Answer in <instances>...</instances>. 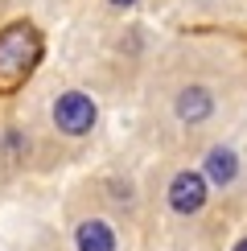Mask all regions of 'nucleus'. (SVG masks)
<instances>
[{
  "mask_svg": "<svg viewBox=\"0 0 247 251\" xmlns=\"http://www.w3.org/2000/svg\"><path fill=\"white\" fill-rule=\"evenodd\" d=\"M41 62V37L33 25H8L0 29V95L13 91L33 75V66Z\"/></svg>",
  "mask_w": 247,
  "mask_h": 251,
  "instance_id": "nucleus-1",
  "label": "nucleus"
},
{
  "mask_svg": "<svg viewBox=\"0 0 247 251\" xmlns=\"http://www.w3.org/2000/svg\"><path fill=\"white\" fill-rule=\"evenodd\" d=\"M54 120H58L62 132L82 136V132H91V124H95V103L82 95V91H66V95L54 103Z\"/></svg>",
  "mask_w": 247,
  "mask_h": 251,
  "instance_id": "nucleus-2",
  "label": "nucleus"
},
{
  "mask_svg": "<svg viewBox=\"0 0 247 251\" xmlns=\"http://www.w3.org/2000/svg\"><path fill=\"white\" fill-rule=\"evenodd\" d=\"M206 202V177L202 173H177L169 185V206L177 214H194Z\"/></svg>",
  "mask_w": 247,
  "mask_h": 251,
  "instance_id": "nucleus-3",
  "label": "nucleus"
},
{
  "mask_svg": "<svg viewBox=\"0 0 247 251\" xmlns=\"http://www.w3.org/2000/svg\"><path fill=\"white\" fill-rule=\"evenodd\" d=\"M74 243L78 251H116V235H111V226L107 223H82L78 226V235H74Z\"/></svg>",
  "mask_w": 247,
  "mask_h": 251,
  "instance_id": "nucleus-4",
  "label": "nucleus"
},
{
  "mask_svg": "<svg viewBox=\"0 0 247 251\" xmlns=\"http://www.w3.org/2000/svg\"><path fill=\"white\" fill-rule=\"evenodd\" d=\"M177 116H181V120H190V124L206 120V116H210V95H206L202 87L181 91V95H177Z\"/></svg>",
  "mask_w": 247,
  "mask_h": 251,
  "instance_id": "nucleus-5",
  "label": "nucleus"
},
{
  "mask_svg": "<svg viewBox=\"0 0 247 251\" xmlns=\"http://www.w3.org/2000/svg\"><path fill=\"white\" fill-rule=\"evenodd\" d=\"M235 169H239V161H235V152L231 149H214L210 156H206V173H210V181H235Z\"/></svg>",
  "mask_w": 247,
  "mask_h": 251,
  "instance_id": "nucleus-6",
  "label": "nucleus"
},
{
  "mask_svg": "<svg viewBox=\"0 0 247 251\" xmlns=\"http://www.w3.org/2000/svg\"><path fill=\"white\" fill-rule=\"evenodd\" d=\"M111 4H136V0H111Z\"/></svg>",
  "mask_w": 247,
  "mask_h": 251,
  "instance_id": "nucleus-7",
  "label": "nucleus"
},
{
  "mask_svg": "<svg viewBox=\"0 0 247 251\" xmlns=\"http://www.w3.org/2000/svg\"><path fill=\"white\" fill-rule=\"evenodd\" d=\"M235 251H247V239H243V243H239V247H235Z\"/></svg>",
  "mask_w": 247,
  "mask_h": 251,
  "instance_id": "nucleus-8",
  "label": "nucleus"
}]
</instances>
